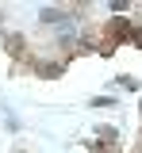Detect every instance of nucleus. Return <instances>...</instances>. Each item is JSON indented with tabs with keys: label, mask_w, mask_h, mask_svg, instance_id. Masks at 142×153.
<instances>
[{
	"label": "nucleus",
	"mask_w": 142,
	"mask_h": 153,
	"mask_svg": "<svg viewBox=\"0 0 142 153\" xmlns=\"http://www.w3.org/2000/svg\"><path fill=\"white\" fill-rule=\"evenodd\" d=\"M0 42H4V54L12 57L16 65H23V61L31 57V35H27V31H4Z\"/></svg>",
	"instance_id": "obj_1"
},
{
	"label": "nucleus",
	"mask_w": 142,
	"mask_h": 153,
	"mask_svg": "<svg viewBox=\"0 0 142 153\" xmlns=\"http://www.w3.org/2000/svg\"><path fill=\"white\" fill-rule=\"evenodd\" d=\"M131 46L142 50V16H135V31H131Z\"/></svg>",
	"instance_id": "obj_2"
},
{
	"label": "nucleus",
	"mask_w": 142,
	"mask_h": 153,
	"mask_svg": "<svg viewBox=\"0 0 142 153\" xmlns=\"http://www.w3.org/2000/svg\"><path fill=\"white\" fill-rule=\"evenodd\" d=\"M115 88H127V92H138L142 84L135 80V76H115Z\"/></svg>",
	"instance_id": "obj_3"
},
{
	"label": "nucleus",
	"mask_w": 142,
	"mask_h": 153,
	"mask_svg": "<svg viewBox=\"0 0 142 153\" xmlns=\"http://www.w3.org/2000/svg\"><path fill=\"white\" fill-rule=\"evenodd\" d=\"M4 31H8V12L0 8V35H4Z\"/></svg>",
	"instance_id": "obj_4"
},
{
	"label": "nucleus",
	"mask_w": 142,
	"mask_h": 153,
	"mask_svg": "<svg viewBox=\"0 0 142 153\" xmlns=\"http://www.w3.org/2000/svg\"><path fill=\"white\" fill-rule=\"evenodd\" d=\"M138 111H142V103H138Z\"/></svg>",
	"instance_id": "obj_5"
}]
</instances>
